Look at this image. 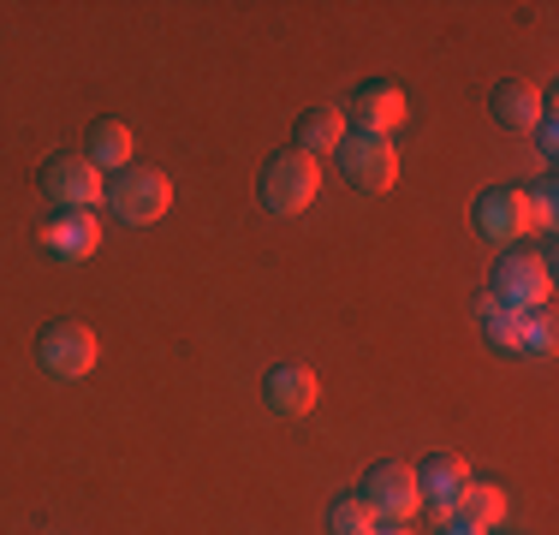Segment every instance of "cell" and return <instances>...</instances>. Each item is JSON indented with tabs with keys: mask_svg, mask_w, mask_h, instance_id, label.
I'll return each mask as SVG.
<instances>
[{
	"mask_svg": "<svg viewBox=\"0 0 559 535\" xmlns=\"http://www.w3.org/2000/svg\"><path fill=\"white\" fill-rule=\"evenodd\" d=\"M36 185H43V197L55 203V214H96L102 191H108V179H102L84 155H55Z\"/></svg>",
	"mask_w": 559,
	"mask_h": 535,
	"instance_id": "8992f818",
	"label": "cell"
},
{
	"mask_svg": "<svg viewBox=\"0 0 559 535\" xmlns=\"http://www.w3.org/2000/svg\"><path fill=\"white\" fill-rule=\"evenodd\" d=\"M488 298L506 304V310H542L554 298V268L542 250H500L495 274H488Z\"/></svg>",
	"mask_w": 559,
	"mask_h": 535,
	"instance_id": "3957f363",
	"label": "cell"
},
{
	"mask_svg": "<svg viewBox=\"0 0 559 535\" xmlns=\"http://www.w3.org/2000/svg\"><path fill=\"white\" fill-rule=\"evenodd\" d=\"M369 535H411V530H405V524H376Z\"/></svg>",
	"mask_w": 559,
	"mask_h": 535,
	"instance_id": "603a6c76",
	"label": "cell"
},
{
	"mask_svg": "<svg viewBox=\"0 0 559 535\" xmlns=\"http://www.w3.org/2000/svg\"><path fill=\"white\" fill-rule=\"evenodd\" d=\"M488 107H495V119H500L506 131H536L542 114H548V96H542L530 78H506V84H495Z\"/></svg>",
	"mask_w": 559,
	"mask_h": 535,
	"instance_id": "4fadbf2b",
	"label": "cell"
},
{
	"mask_svg": "<svg viewBox=\"0 0 559 535\" xmlns=\"http://www.w3.org/2000/svg\"><path fill=\"white\" fill-rule=\"evenodd\" d=\"M524 203H530V226L554 233V221H559V191H554V173H548L542 185H530V191H524Z\"/></svg>",
	"mask_w": 559,
	"mask_h": 535,
	"instance_id": "ffe728a7",
	"label": "cell"
},
{
	"mask_svg": "<svg viewBox=\"0 0 559 535\" xmlns=\"http://www.w3.org/2000/svg\"><path fill=\"white\" fill-rule=\"evenodd\" d=\"M84 160L96 173L131 167V126H126V119H96V126H90V138H84Z\"/></svg>",
	"mask_w": 559,
	"mask_h": 535,
	"instance_id": "9a60e30c",
	"label": "cell"
},
{
	"mask_svg": "<svg viewBox=\"0 0 559 535\" xmlns=\"http://www.w3.org/2000/svg\"><path fill=\"white\" fill-rule=\"evenodd\" d=\"M376 530V512H369L357 494H340L334 506H328V535H369Z\"/></svg>",
	"mask_w": 559,
	"mask_h": 535,
	"instance_id": "d6986e66",
	"label": "cell"
},
{
	"mask_svg": "<svg viewBox=\"0 0 559 535\" xmlns=\"http://www.w3.org/2000/svg\"><path fill=\"white\" fill-rule=\"evenodd\" d=\"M464 488H471V464H464L459 452H435L417 471V506H429V518H441V524L459 512Z\"/></svg>",
	"mask_w": 559,
	"mask_h": 535,
	"instance_id": "30bf717a",
	"label": "cell"
},
{
	"mask_svg": "<svg viewBox=\"0 0 559 535\" xmlns=\"http://www.w3.org/2000/svg\"><path fill=\"white\" fill-rule=\"evenodd\" d=\"M452 518H464L471 530H500V524H506V494H500V482H471Z\"/></svg>",
	"mask_w": 559,
	"mask_h": 535,
	"instance_id": "2e32d148",
	"label": "cell"
},
{
	"mask_svg": "<svg viewBox=\"0 0 559 535\" xmlns=\"http://www.w3.org/2000/svg\"><path fill=\"white\" fill-rule=\"evenodd\" d=\"M96 357H102V340L84 321H48L43 340H36V364L55 374V381H84L96 369Z\"/></svg>",
	"mask_w": 559,
	"mask_h": 535,
	"instance_id": "5b68a950",
	"label": "cell"
},
{
	"mask_svg": "<svg viewBox=\"0 0 559 535\" xmlns=\"http://www.w3.org/2000/svg\"><path fill=\"white\" fill-rule=\"evenodd\" d=\"M441 535H488V530H471L464 518H447V524H441Z\"/></svg>",
	"mask_w": 559,
	"mask_h": 535,
	"instance_id": "7402d4cb",
	"label": "cell"
},
{
	"mask_svg": "<svg viewBox=\"0 0 559 535\" xmlns=\"http://www.w3.org/2000/svg\"><path fill=\"white\" fill-rule=\"evenodd\" d=\"M316 393H322V381H316L304 364H274L269 374H262V405H269L274 417H310Z\"/></svg>",
	"mask_w": 559,
	"mask_h": 535,
	"instance_id": "8fae6325",
	"label": "cell"
},
{
	"mask_svg": "<svg viewBox=\"0 0 559 535\" xmlns=\"http://www.w3.org/2000/svg\"><path fill=\"white\" fill-rule=\"evenodd\" d=\"M43 245H48V257L55 262H90L102 250V221L96 214H55V221L43 226Z\"/></svg>",
	"mask_w": 559,
	"mask_h": 535,
	"instance_id": "7c38bea8",
	"label": "cell"
},
{
	"mask_svg": "<svg viewBox=\"0 0 559 535\" xmlns=\"http://www.w3.org/2000/svg\"><path fill=\"white\" fill-rule=\"evenodd\" d=\"M357 500L376 512V524H411V518L423 512V506H417V471L399 464V459L369 464L364 482H357Z\"/></svg>",
	"mask_w": 559,
	"mask_h": 535,
	"instance_id": "277c9868",
	"label": "cell"
},
{
	"mask_svg": "<svg viewBox=\"0 0 559 535\" xmlns=\"http://www.w3.org/2000/svg\"><path fill=\"white\" fill-rule=\"evenodd\" d=\"M554 340H559V328H554L548 304H542V310H524V321H518V352L524 357H554Z\"/></svg>",
	"mask_w": 559,
	"mask_h": 535,
	"instance_id": "ac0fdd59",
	"label": "cell"
},
{
	"mask_svg": "<svg viewBox=\"0 0 559 535\" xmlns=\"http://www.w3.org/2000/svg\"><path fill=\"white\" fill-rule=\"evenodd\" d=\"M316 191H322V167H316L310 155H298V150L269 155L262 173H257V203L269 214H304L316 203Z\"/></svg>",
	"mask_w": 559,
	"mask_h": 535,
	"instance_id": "6da1fadb",
	"label": "cell"
},
{
	"mask_svg": "<svg viewBox=\"0 0 559 535\" xmlns=\"http://www.w3.org/2000/svg\"><path fill=\"white\" fill-rule=\"evenodd\" d=\"M471 226L488 238V245H524L536 226H530V203L518 185H495V191H483L471 203Z\"/></svg>",
	"mask_w": 559,
	"mask_h": 535,
	"instance_id": "9c48e42d",
	"label": "cell"
},
{
	"mask_svg": "<svg viewBox=\"0 0 559 535\" xmlns=\"http://www.w3.org/2000/svg\"><path fill=\"white\" fill-rule=\"evenodd\" d=\"M340 173L357 185V191H393V179H399V150H393V138H369V131H345V143H340Z\"/></svg>",
	"mask_w": 559,
	"mask_h": 535,
	"instance_id": "52a82bcc",
	"label": "cell"
},
{
	"mask_svg": "<svg viewBox=\"0 0 559 535\" xmlns=\"http://www.w3.org/2000/svg\"><path fill=\"white\" fill-rule=\"evenodd\" d=\"M536 143H542V155H554L559 150V131H554V107L542 114V126H536Z\"/></svg>",
	"mask_w": 559,
	"mask_h": 535,
	"instance_id": "44dd1931",
	"label": "cell"
},
{
	"mask_svg": "<svg viewBox=\"0 0 559 535\" xmlns=\"http://www.w3.org/2000/svg\"><path fill=\"white\" fill-rule=\"evenodd\" d=\"M340 114H345V126H352V131H369V138H393V126H405L411 107H405V90H399L393 78H364Z\"/></svg>",
	"mask_w": 559,
	"mask_h": 535,
	"instance_id": "ba28073f",
	"label": "cell"
},
{
	"mask_svg": "<svg viewBox=\"0 0 559 535\" xmlns=\"http://www.w3.org/2000/svg\"><path fill=\"white\" fill-rule=\"evenodd\" d=\"M518 310H506V304L495 298H483L476 304V328H483V340H488V352H500V357H518Z\"/></svg>",
	"mask_w": 559,
	"mask_h": 535,
	"instance_id": "e0dca14e",
	"label": "cell"
},
{
	"mask_svg": "<svg viewBox=\"0 0 559 535\" xmlns=\"http://www.w3.org/2000/svg\"><path fill=\"white\" fill-rule=\"evenodd\" d=\"M345 114L340 107H310V114H298V126H292V150L298 155H340V143H345Z\"/></svg>",
	"mask_w": 559,
	"mask_h": 535,
	"instance_id": "5bb4252c",
	"label": "cell"
},
{
	"mask_svg": "<svg viewBox=\"0 0 559 535\" xmlns=\"http://www.w3.org/2000/svg\"><path fill=\"white\" fill-rule=\"evenodd\" d=\"M102 203L114 209L119 226H155L167 214V203H173V179L162 167H138V160H131V167H119L108 179Z\"/></svg>",
	"mask_w": 559,
	"mask_h": 535,
	"instance_id": "7a4b0ae2",
	"label": "cell"
}]
</instances>
